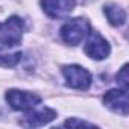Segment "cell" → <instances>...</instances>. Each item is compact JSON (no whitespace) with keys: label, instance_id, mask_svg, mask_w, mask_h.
<instances>
[{"label":"cell","instance_id":"cell-8","mask_svg":"<svg viewBox=\"0 0 129 129\" xmlns=\"http://www.w3.org/2000/svg\"><path fill=\"white\" fill-rule=\"evenodd\" d=\"M24 30V23L20 17H11L3 24H0V38H5L14 43L21 41V34Z\"/></svg>","mask_w":129,"mask_h":129},{"label":"cell","instance_id":"cell-6","mask_svg":"<svg viewBox=\"0 0 129 129\" xmlns=\"http://www.w3.org/2000/svg\"><path fill=\"white\" fill-rule=\"evenodd\" d=\"M103 103L106 105V108H109L114 112L127 114V106H129V100H127V91L124 88L120 90H109L105 96H103Z\"/></svg>","mask_w":129,"mask_h":129},{"label":"cell","instance_id":"cell-1","mask_svg":"<svg viewBox=\"0 0 129 129\" xmlns=\"http://www.w3.org/2000/svg\"><path fill=\"white\" fill-rule=\"evenodd\" d=\"M91 32V26L85 18H73L69 20L61 27V37L70 46L79 44L88 34Z\"/></svg>","mask_w":129,"mask_h":129},{"label":"cell","instance_id":"cell-10","mask_svg":"<svg viewBox=\"0 0 129 129\" xmlns=\"http://www.w3.org/2000/svg\"><path fill=\"white\" fill-rule=\"evenodd\" d=\"M105 15L108 18V21L112 26H121L126 23V12L123 8L117 6V5H108L105 6Z\"/></svg>","mask_w":129,"mask_h":129},{"label":"cell","instance_id":"cell-2","mask_svg":"<svg viewBox=\"0 0 129 129\" xmlns=\"http://www.w3.org/2000/svg\"><path fill=\"white\" fill-rule=\"evenodd\" d=\"M6 100L11 105L12 109L17 111H29L37 108V105L41 102V97L29 93V91H21V90H9L6 93Z\"/></svg>","mask_w":129,"mask_h":129},{"label":"cell","instance_id":"cell-5","mask_svg":"<svg viewBox=\"0 0 129 129\" xmlns=\"http://www.w3.org/2000/svg\"><path fill=\"white\" fill-rule=\"evenodd\" d=\"M20 43H14L5 38H0V66L15 67L21 59V52L18 50Z\"/></svg>","mask_w":129,"mask_h":129},{"label":"cell","instance_id":"cell-3","mask_svg":"<svg viewBox=\"0 0 129 129\" xmlns=\"http://www.w3.org/2000/svg\"><path fill=\"white\" fill-rule=\"evenodd\" d=\"M64 78L67 81V85L76 90H87L91 85V75L81 66H66L62 67Z\"/></svg>","mask_w":129,"mask_h":129},{"label":"cell","instance_id":"cell-7","mask_svg":"<svg viewBox=\"0 0 129 129\" xmlns=\"http://www.w3.org/2000/svg\"><path fill=\"white\" fill-rule=\"evenodd\" d=\"M75 0H41L44 12L52 18H62L75 9Z\"/></svg>","mask_w":129,"mask_h":129},{"label":"cell","instance_id":"cell-9","mask_svg":"<svg viewBox=\"0 0 129 129\" xmlns=\"http://www.w3.org/2000/svg\"><path fill=\"white\" fill-rule=\"evenodd\" d=\"M56 117V112L50 108H41V109H35L29 114H26L21 120L23 126L27 127H38V126H44L49 121H52Z\"/></svg>","mask_w":129,"mask_h":129},{"label":"cell","instance_id":"cell-12","mask_svg":"<svg viewBox=\"0 0 129 129\" xmlns=\"http://www.w3.org/2000/svg\"><path fill=\"white\" fill-rule=\"evenodd\" d=\"M64 124L66 126H88V127H93V123H87V121H82V120H67Z\"/></svg>","mask_w":129,"mask_h":129},{"label":"cell","instance_id":"cell-11","mask_svg":"<svg viewBox=\"0 0 129 129\" xmlns=\"http://www.w3.org/2000/svg\"><path fill=\"white\" fill-rule=\"evenodd\" d=\"M117 81L124 90H127V66H123V69L117 75Z\"/></svg>","mask_w":129,"mask_h":129},{"label":"cell","instance_id":"cell-4","mask_svg":"<svg viewBox=\"0 0 129 129\" xmlns=\"http://www.w3.org/2000/svg\"><path fill=\"white\" fill-rule=\"evenodd\" d=\"M109 44L106 43V40L97 34V32H90V37L87 40V44H85V53L93 58V59H105L108 55H109Z\"/></svg>","mask_w":129,"mask_h":129}]
</instances>
